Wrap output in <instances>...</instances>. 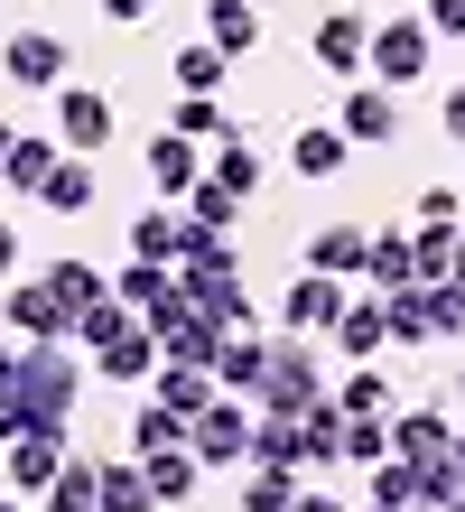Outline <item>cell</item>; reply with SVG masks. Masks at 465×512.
Listing matches in <instances>:
<instances>
[{
  "instance_id": "484cf974",
  "label": "cell",
  "mask_w": 465,
  "mask_h": 512,
  "mask_svg": "<svg viewBox=\"0 0 465 512\" xmlns=\"http://www.w3.org/2000/svg\"><path fill=\"white\" fill-rule=\"evenodd\" d=\"M38 196L56 205V215H84V205H93V196H103V177H93V159H56Z\"/></svg>"
},
{
  "instance_id": "83f0119b",
  "label": "cell",
  "mask_w": 465,
  "mask_h": 512,
  "mask_svg": "<svg viewBox=\"0 0 465 512\" xmlns=\"http://www.w3.org/2000/svg\"><path fill=\"white\" fill-rule=\"evenodd\" d=\"M214 391H233V401L261 391V336H224L214 345Z\"/></svg>"
},
{
  "instance_id": "d4e9b609",
  "label": "cell",
  "mask_w": 465,
  "mask_h": 512,
  "mask_svg": "<svg viewBox=\"0 0 465 512\" xmlns=\"http://www.w3.org/2000/svg\"><path fill=\"white\" fill-rule=\"evenodd\" d=\"M214 345H224V336H214V326H205L196 308H186L177 326H159V354H168V364H196V373H214Z\"/></svg>"
},
{
  "instance_id": "9c48e42d",
  "label": "cell",
  "mask_w": 465,
  "mask_h": 512,
  "mask_svg": "<svg viewBox=\"0 0 465 512\" xmlns=\"http://www.w3.org/2000/svg\"><path fill=\"white\" fill-rule=\"evenodd\" d=\"M363 56H372V19H354V10L317 19V66H326L335 84H363Z\"/></svg>"
},
{
  "instance_id": "8992f818",
  "label": "cell",
  "mask_w": 465,
  "mask_h": 512,
  "mask_svg": "<svg viewBox=\"0 0 465 512\" xmlns=\"http://www.w3.org/2000/svg\"><path fill=\"white\" fill-rule=\"evenodd\" d=\"M186 289V308H196L214 336H252V298H242L233 270H196V280H177Z\"/></svg>"
},
{
  "instance_id": "1f68e13d",
  "label": "cell",
  "mask_w": 465,
  "mask_h": 512,
  "mask_svg": "<svg viewBox=\"0 0 465 512\" xmlns=\"http://www.w3.org/2000/svg\"><path fill=\"white\" fill-rule=\"evenodd\" d=\"M382 326H391V345H438V326H428V289H391L382 298Z\"/></svg>"
},
{
  "instance_id": "ba28073f",
  "label": "cell",
  "mask_w": 465,
  "mask_h": 512,
  "mask_svg": "<svg viewBox=\"0 0 465 512\" xmlns=\"http://www.w3.org/2000/svg\"><path fill=\"white\" fill-rule=\"evenodd\" d=\"M345 280H326V270H307V280H289V298H279V326H289V336H335V317H345Z\"/></svg>"
},
{
  "instance_id": "91938a15",
  "label": "cell",
  "mask_w": 465,
  "mask_h": 512,
  "mask_svg": "<svg viewBox=\"0 0 465 512\" xmlns=\"http://www.w3.org/2000/svg\"><path fill=\"white\" fill-rule=\"evenodd\" d=\"M0 512H10V503H0Z\"/></svg>"
},
{
  "instance_id": "30bf717a",
  "label": "cell",
  "mask_w": 465,
  "mask_h": 512,
  "mask_svg": "<svg viewBox=\"0 0 465 512\" xmlns=\"http://www.w3.org/2000/svg\"><path fill=\"white\" fill-rule=\"evenodd\" d=\"M252 466L270 475H298V466H326V447L298 429V419H252Z\"/></svg>"
},
{
  "instance_id": "f1b7e54d",
  "label": "cell",
  "mask_w": 465,
  "mask_h": 512,
  "mask_svg": "<svg viewBox=\"0 0 465 512\" xmlns=\"http://www.w3.org/2000/svg\"><path fill=\"white\" fill-rule=\"evenodd\" d=\"M326 401H335V410H345V419H391V382H382V373H372V364H354L345 382H335V391H326Z\"/></svg>"
},
{
  "instance_id": "5bb4252c",
  "label": "cell",
  "mask_w": 465,
  "mask_h": 512,
  "mask_svg": "<svg viewBox=\"0 0 465 512\" xmlns=\"http://www.w3.org/2000/svg\"><path fill=\"white\" fill-rule=\"evenodd\" d=\"M56 131H66V140H75V159H84V149H103V140H112V103L93 94V84H66V94H56Z\"/></svg>"
},
{
  "instance_id": "6f0895ef",
  "label": "cell",
  "mask_w": 465,
  "mask_h": 512,
  "mask_svg": "<svg viewBox=\"0 0 465 512\" xmlns=\"http://www.w3.org/2000/svg\"><path fill=\"white\" fill-rule=\"evenodd\" d=\"M447 512H465V503H447Z\"/></svg>"
},
{
  "instance_id": "7bdbcfd3",
  "label": "cell",
  "mask_w": 465,
  "mask_h": 512,
  "mask_svg": "<svg viewBox=\"0 0 465 512\" xmlns=\"http://www.w3.org/2000/svg\"><path fill=\"white\" fill-rule=\"evenodd\" d=\"M47 289L66 298V308H84V298H103L112 280H103V270H84V261H56V270H47Z\"/></svg>"
},
{
  "instance_id": "680465c9",
  "label": "cell",
  "mask_w": 465,
  "mask_h": 512,
  "mask_svg": "<svg viewBox=\"0 0 465 512\" xmlns=\"http://www.w3.org/2000/svg\"><path fill=\"white\" fill-rule=\"evenodd\" d=\"M456 382H465V364H456Z\"/></svg>"
},
{
  "instance_id": "f5cc1de1",
  "label": "cell",
  "mask_w": 465,
  "mask_h": 512,
  "mask_svg": "<svg viewBox=\"0 0 465 512\" xmlns=\"http://www.w3.org/2000/svg\"><path fill=\"white\" fill-rule=\"evenodd\" d=\"M447 289H465V233H456V261H447Z\"/></svg>"
},
{
  "instance_id": "7c38bea8",
  "label": "cell",
  "mask_w": 465,
  "mask_h": 512,
  "mask_svg": "<svg viewBox=\"0 0 465 512\" xmlns=\"http://www.w3.org/2000/svg\"><path fill=\"white\" fill-rule=\"evenodd\" d=\"M335 131H345V149H354V140L382 149V140H400V103L382 94V84H345V112H335Z\"/></svg>"
},
{
  "instance_id": "3957f363",
  "label": "cell",
  "mask_w": 465,
  "mask_h": 512,
  "mask_svg": "<svg viewBox=\"0 0 465 512\" xmlns=\"http://www.w3.org/2000/svg\"><path fill=\"white\" fill-rule=\"evenodd\" d=\"M252 401H233V391H214V401L196 410V419H186V457H196L205 475H224V466H242V457H252Z\"/></svg>"
},
{
  "instance_id": "4dcf8cb0",
  "label": "cell",
  "mask_w": 465,
  "mask_h": 512,
  "mask_svg": "<svg viewBox=\"0 0 465 512\" xmlns=\"http://www.w3.org/2000/svg\"><path fill=\"white\" fill-rule=\"evenodd\" d=\"M372 345H391L382 298H345V317H335V354H372Z\"/></svg>"
},
{
  "instance_id": "7dc6e473",
  "label": "cell",
  "mask_w": 465,
  "mask_h": 512,
  "mask_svg": "<svg viewBox=\"0 0 465 512\" xmlns=\"http://www.w3.org/2000/svg\"><path fill=\"white\" fill-rule=\"evenodd\" d=\"M456 215H465L456 187H428V196H419V224H456Z\"/></svg>"
},
{
  "instance_id": "5b68a950",
  "label": "cell",
  "mask_w": 465,
  "mask_h": 512,
  "mask_svg": "<svg viewBox=\"0 0 465 512\" xmlns=\"http://www.w3.org/2000/svg\"><path fill=\"white\" fill-rule=\"evenodd\" d=\"M66 38H47V28H19L10 47H0V75L10 84H28V94H66Z\"/></svg>"
},
{
  "instance_id": "ee69618b",
  "label": "cell",
  "mask_w": 465,
  "mask_h": 512,
  "mask_svg": "<svg viewBox=\"0 0 465 512\" xmlns=\"http://www.w3.org/2000/svg\"><path fill=\"white\" fill-rule=\"evenodd\" d=\"M419 289H428V326L465 345V289H447V280H419Z\"/></svg>"
},
{
  "instance_id": "7a4b0ae2",
  "label": "cell",
  "mask_w": 465,
  "mask_h": 512,
  "mask_svg": "<svg viewBox=\"0 0 465 512\" xmlns=\"http://www.w3.org/2000/svg\"><path fill=\"white\" fill-rule=\"evenodd\" d=\"M317 401H326V373H317V354H307V336L261 345V391H252V410H261V419H307Z\"/></svg>"
},
{
  "instance_id": "f6af8a7d",
  "label": "cell",
  "mask_w": 465,
  "mask_h": 512,
  "mask_svg": "<svg viewBox=\"0 0 465 512\" xmlns=\"http://www.w3.org/2000/svg\"><path fill=\"white\" fill-rule=\"evenodd\" d=\"M186 215H196V224H224V233H233V196L214 187V177H196V196H186Z\"/></svg>"
},
{
  "instance_id": "44dd1931",
  "label": "cell",
  "mask_w": 465,
  "mask_h": 512,
  "mask_svg": "<svg viewBox=\"0 0 465 512\" xmlns=\"http://www.w3.org/2000/svg\"><path fill=\"white\" fill-rule=\"evenodd\" d=\"M196 270H233V233L186 215V233H177V280H196Z\"/></svg>"
},
{
  "instance_id": "cb8c5ba5",
  "label": "cell",
  "mask_w": 465,
  "mask_h": 512,
  "mask_svg": "<svg viewBox=\"0 0 465 512\" xmlns=\"http://www.w3.org/2000/svg\"><path fill=\"white\" fill-rule=\"evenodd\" d=\"M47 512H103V466H93V457H66V466H56V485H47Z\"/></svg>"
},
{
  "instance_id": "db71d44e",
  "label": "cell",
  "mask_w": 465,
  "mask_h": 512,
  "mask_svg": "<svg viewBox=\"0 0 465 512\" xmlns=\"http://www.w3.org/2000/svg\"><path fill=\"white\" fill-rule=\"evenodd\" d=\"M10 373H19V354H0V391H10Z\"/></svg>"
},
{
  "instance_id": "11a10c76",
  "label": "cell",
  "mask_w": 465,
  "mask_h": 512,
  "mask_svg": "<svg viewBox=\"0 0 465 512\" xmlns=\"http://www.w3.org/2000/svg\"><path fill=\"white\" fill-rule=\"evenodd\" d=\"M10 140H19V131H10V122H0V159H10Z\"/></svg>"
},
{
  "instance_id": "74e56055",
  "label": "cell",
  "mask_w": 465,
  "mask_h": 512,
  "mask_svg": "<svg viewBox=\"0 0 465 512\" xmlns=\"http://www.w3.org/2000/svg\"><path fill=\"white\" fill-rule=\"evenodd\" d=\"M335 457H345V466H382V457H391V419H345Z\"/></svg>"
},
{
  "instance_id": "277c9868",
  "label": "cell",
  "mask_w": 465,
  "mask_h": 512,
  "mask_svg": "<svg viewBox=\"0 0 465 512\" xmlns=\"http://www.w3.org/2000/svg\"><path fill=\"white\" fill-rule=\"evenodd\" d=\"M428 56H438V38H428L419 19H382V28H372V56H363V66H372V84H382V94H400V84L428 75Z\"/></svg>"
},
{
  "instance_id": "603a6c76",
  "label": "cell",
  "mask_w": 465,
  "mask_h": 512,
  "mask_svg": "<svg viewBox=\"0 0 465 512\" xmlns=\"http://www.w3.org/2000/svg\"><path fill=\"white\" fill-rule=\"evenodd\" d=\"M140 475H149V503H186L205 485V466L186 457V447H159V457H140Z\"/></svg>"
},
{
  "instance_id": "e575fe53",
  "label": "cell",
  "mask_w": 465,
  "mask_h": 512,
  "mask_svg": "<svg viewBox=\"0 0 465 512\" xmlns=\"http://www.w3.org/2000/svg\"><path fill=\"white\" fill-rule=\"evenodd\" d=\"M205 177H214V187H224V196L242 205V196L261 187V149H242V140H224V149H214V168H205Z\"/></svg>"
},
{
  "instance_id": "9f6ffc18",
  "label": "cell",
  "mask_w": 465,
  "mask_h": 512,
  "mask_svg": "<svg viewBox=\"0 0 465 512\" xmlns=\"http://www.w3.org/2000/svg\"><path fill=\"white\" fill-rule=\"evenodd\" d=\"M456 466H465V429H456Z\"/></svg>"
},
{
  "instance_id": "4316f807",
  "label": "cell",
  "mask_w": 465,
  "mask_h": 512,
  "mask_svg": "<svg viewBox=\"0 0 465 512\" xmlns=\"http://www.w3.org/2000/svg\"><path fill=\"white\" fill-rule=\"evenodd\" d=\"M168 131H177V140H214V149H224V140H242V131H233V112H224V94H186Z\"/></svg>"
},
{
  "instance_id": "f546056e",
  "label": "cell",
  "mask_w": 465,
  "mask_h": 512,
  "mask_svg": "<svg viewBox=\"0 0 465 512\" xmlns=\"http://www.w3.org/2000/svg\"><path fill=\"white\" fill-rule=\"evenodd\" d=\"M177 233H186V215H131V261H159V270H177Z\"/></svg>"
},
{
  "instance_id": "b9f144b4",
  "label": "cell",
  "mask_w": 465,
  "mask_h": 512,
  "mask_svg": "<svg viewBox=\"0 0 465 512\" xmlns=\"http://www.w3.org/2000/svg\"><path fill=\"white\" fill-rule=\"evenodd\" d=\"M103 512H149V475H140V457H131V466H103Z\"/></svg>"
},
{
  "instance_id": "f907efd6",
  "label": "cell",
  "mask_w": 465,
  "mask_h": 512,
  "mask_svg": "<svg viewBox=\"0 0 465 512\" xmlns=\"http://www.w3.org/2000/svg\"><path fill=\"white\" fill-rule=\"evenodd\" d=\"M10 270H19V233L0 224V280H10Z\"/></svg>"
},
{
  "instance_id": "e0dca14e",
  "label": "cell",
  "mask_w": 465,
  "mask_h": 512,
  "mask_svg": "<svg viewBox=\"0 0 465 512\" xmlns=\"http://www.w3.org/2000/svg\"><path fill=\"white\" fill-rule=\"evenodd\" d=\"M205 47L214 56H252L261 47V10L252 0H205Z\"/></svg>"
},
{
  "instance_id": "6da1fadb",
  "label": "cell",
  "mask_w": 465,
  "mask_h": 512,
  "mask_svg": "<svg viewBox=\"0 0 465 512\" xmlns=\"http://www.w3.org/2000/svg\"><path fill=\"white\" fill-rule=\"evenodd\" d=\"M10 401H19L28 429H66L75 401H84L75 354H66V345H28V354H19V373H10Z\"/></svg>"
},
{
  "instance_id": "816d5d0a",
  "label": "cell",
  "mask_w": 465,
  "mask_h": 512,
  "mask_svg": "<svg viewBox=\"0 0 465 512\" xmlns=\"http://www.w3.org/2000/svg\"><path fill=\"white\" fill-rule=\"evenodd\" d=\"M103 10H112L121 28H131V19H149V0H103Z\"/></svg>"
},
{
  "instance_id": "60d3db41",
  "label": "cell",
  "mask_w": 465,
  "mask_h": 512,
  "mask_svg": "<svg viewBox=\"0 0 465 512\" xmlns=\"http://www.w3.org/2000/svg\"><path fill=\"white\" fill-rule=\"evenodd\" d=\"M168 66H177V84H186V94H224V56H214L205 38H196V47H177Z\"/></svg>"
},
{
  "instance_id": "f35d334b",
  "label": "cell",
  "mask_w": 465,
  "mask_h": 512,
  "mask_svg": "<svg viewBox=\"0 0 465 512\" xmlns=\"http://www.w3.org/2000/svg\"><path fill=\"white\" fill-rule=\"evenodd\" d=\"M410 261H419V280H447V261H456V224H410Z\"/></svg>"
},
{
  "instance_id": "2e32d148",
  "label": "cell",
  "mask_w": 465,
  "mask_h": 512,
  "mask_svg": "<svg viewBox=\"0 0 465 512\" xmlns=\"http://www.w3.org/2000/svg\"><path fill=\"white\" fill-rule=\"evenodd\" d=\"M363 280H372V298H391V289H419V261H410V233H372V252H363Z\"/></svg>"
},
{
  "instance_id": "7402d4cb",
  "label": "cell",
  "mask_w": 465,
  "mask_h": 512,
  "mask_svg": "<svg viewBox=\"0 0 465 512\" xmlns=\"http://www.w3.org/2000/svg\"><path fill=\"white\" fill-rule=\"evenodd\" d=\"M131 326H140V317L103 289V298H84V308H75V345H84V354H103V345H121V336H131Z\"/></svg>"
},
{
  "instance_id": "c3c4849f",
  "label": "cell",
  "mask_w": 465,
  "mask_h": 512,
  "mask_svg": "<svg viewBox=\"0 0 465 512\" xmlns=\"http://www.w3.org/2000/svg\"><path fill=\"white\" fill-rule=\"evenodd\" d=\"M447 140H465V84H447Z\"/></svg>"
},
{
  "instance_id": "d6986e66",
  "label": "cell",
  "mask_w": 465,
  "mask_h": 512,
  "mask_svg": "<svg viewBox=\"0 0 465 512\" xmlns=\"http://www.w3.org/2000/svg\"><path fill=\"white\" fill-rule=\"evenodd\" d=\"M159 364H168V354H159V336H149V326H131L121 345H103V354H93V373H103V382H149Z\"/></svg>"
},
{
  "instance_id": "4fadbf2b",
  "label": "cell",
  "mask_w": 465,
  "mask_h": 512,
  "mask_svg": "<svg viewBox=\"0 0 465 512\" xmlns=\"http://www.w3.org/2000/svg\"><path fill=\"white\" fill-rule=\"evenodd\" d=\"M447 447H456L447 410H400V419H391V457H400V466H438Z\"/></svg>"
},
{
  "instance_id": "8fae6325",
  "label": "cell",
  "mask_w": 465,
  "mask_h": 512,
  "mask_svg": "<svg viewBox=\"0 0 465 512\" xmlns=\"http://www.w3.org/2000/svg\"><path fill=\"white\" fill-rule=\"evenodd\" d=\"M66 466V429H19L10 438V494H47Z\"/></svg>"
},
{
  "instance_id": "d590c367",
  "label": "cell",
  "mask_w": 465,
  "mask_h": 512,
  "mask_svg": "<svg viewBox=\"0 0 465 512\" xmlns=\"http://www.w3.org/2000/svg\"><path fill=\"white\" fill-rule=\"evenodd\" d=\"M47 168H56V149H47V140H28V131L10 140V159H0V177H10L19 196H38V187H47Z\"/></svg>"
},
{
  "instance_id": "52a82bcc",
  "label": "cell",
  "mask_w": 465,
  "mask_h": 512,
  "mask_svg": "<svg viewBox=\"0 0 465 512\" xmlns=\"http://www.w3.org/2000/svg\"><path fill=\"white\" fill-rule=\"evenodd\" d=\"M0 317H10V326H19L28 345H66V336H75V308H66V298H56L47 280L10 289V298H0Z\"/></svg>"
},
{
  "instance_id": "ffe728a7",
  "label": "cell",
  "mask_w": 465,
  "mask_h": 512,
  "mask_svg": "<svg viewBox=\"0 0 465 512\" xmlns=\"http://www.w3.org/2000/svg\"><path fill=\"white\" fill-rule=\"evenodd\" d=\"M149 401L177 410V419H196V410L214 401V373H196V364H159V373H149Z\"/></svg>"
},
{
  "instance_id": "681fc988",
  "label": "cell",
  "mask_w": 465,
  "mask_h": 512,
  "mask_svg": "<svg viewBox=\"0 0 465 512\" xmlns=\"http://www.w3.org/2000/svg\"><path fill=\"white\" fill-rule=\"evenodd\" d=\"M289 512H354V503H335V494H298Z\"/></svg>"
},
{
  "instance_id": "836d02e7",
  "label": "cell",
  "mask_w": 465,
  "mask_h": 512,
  "mask_svg": "<svg viewBox=\"0 0 465 512\" xmlns=\"http://www.w3.org/2000/svg\"><path fill=\"white\" fill-rule=\"evenodd\" d=\"M159 447H186V419L159 410V401H140L131 410V457H159Z\"/></svg>"
},
{
  "instance_id": "ac0fdd59",
  "label": "cell",
  "mask_w": 465,
  "mask_h": 512,
  "mask_svg": "<svg viewBox=\"0 0 465 512\" xmlns=\"http://www.w3.org/2000/svg\"><path fill=\"white\" fill-rule=\"evenodd\" d=\"M196 177H205V159H196V140H149V187L159 196H196Z\"/></svg>"
},
{
  "instance_id": "d6a6232c",
  "label": "cell",
  "mask_w": 465,
  "mask_h": 512,
  "mask_svg": "<svg viewBox=\"0 0 465 512\" xmlns=\"http://www.w3.org/2000/svg\"><path fill=\"white\" fill-rule=\"evenodd\" d=\"M289 159H298V177H335V168H345V131H335V122H307L289 140Z\"/></svg>"
},
{
  "instance_id": "bcb514c9",
  "label": "cell",
  "mask_w": 465,
  "mask_h": 512,
  "mask_svg": "<svg viewBox=\"0 0 465 512\" xmlns=\"http://www.w3.org/2000/svg\"><path fill=\"white\" fill-rule=\"evenodd\" d=\"M419 28L428 38H465V0H419Z\"/></svg>"
},
{
  "instance_id": "8d00e7d4",
  "label": "cell",
  "mask_w": 465,
  "mask_h": 512,
  "mask_svg": "<svg viewBox=\"0 0 465 512\" xmlns=\"http://www.w3.org/2000/svg\"><path fill=\"white\" fill-rule=\"evenodd\" d=\"M363 475H372V503H382V512H419V466L382 457V466H363Z\"/></svg>"
},
{
  "instance_id": "ab89813d",
  "label": "cell",
  "mask_w": 465,
  "mask_h": 512,
  "mask_svg": "<svg viewBox=\"0 0 465 512\" xmlns=\"http://www.w3.org/2000/svg\"><path fill=\"white\" fill-rule=\"evenodd\" d=\"M233 503H242V512H289V503H298V475H270V466H252Z\"/></svg>"
},
{
  "instance_id": "9a60e30c",
  "label": "cell",
  "mask_w": 465,
  "mask_h": 512,
  "mask_svg": "<svg viewBox=\"0 0 465 512\" xmlns=\"http://www.w3.org/2000/svg\"><path fill=\"white\" fill-rule=\"evenodd\" d=\"M363 252H372V224H317V243H307V270H326V280H354L363 270Z\"/></svg>"
}]
</instances>
